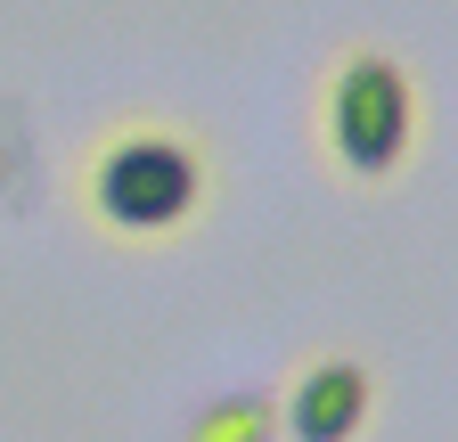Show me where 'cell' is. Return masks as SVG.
<instances>
[{"label": "cell", "mask_w": 458, "mask_h": 442, "mask_svg": "<svg viewBox=\"0 0 458 442\" xmlns=\"http://www.w3.org/2000/svg\"><path fill=\"white\" fill-rule=\"evenodd\" d=\"M205 205H213V156L197 132L114 123L82 156V213L123 246H164V238L197 230Z\"/></svg>", "instance_id": "obj_1"}, {"label": "cell", "mask_w": 458, "mask_h": 442, "mask_svg": "<svg viewBox=\"0 0 458 442\" xmlns=\"http://www.w3.org/2000/svg\"><path fill=\"white\" fill-rule=\"evenodd\" d=\"M319 140H327V164L352 189H385L418 148V82L393 49H344L327 66V90H319Z\"/></svg>", "instance_id": "obj_2"}, {"label": "cell", "mask_w": 458, "mask_h": 442, "mask_svg": "<svg viewBox=\"0 0 458 442\" xmlns=\"http://www.w3.org/2000/svg\"><path fill=\"white\" fill-rule=\"evenodd\" d=\"M377 418V369L352 353H319L295 369V385L278 394V434L286 442H360Z\"/></svg>", "instance_id": "obj_3"}, {"label": "cell", "mask_w": 458, "mask_h": 442, "mask_svg": "<svg viewBox=\"0 0 458 442\" xmlns=\"http://www.w3.org/2000/svg\"><path fill=\"white\" fill-rule=\"evenodd\" d=\"M181 442H278V394H254V385H238V394H213Z\"/></svg>", "instance_id": "obj_4"}, {"label": "cell", "mask_w": 458, "mask_h": 442, "mask_svg": "<svg viewBox=\"0 0 458 442\" xmlns=\"http://www.w3.org/2000/svg\"><path fill=\"white\" fill-rule=\"evenodd\" d=\"M0 173H9V164H0Z\"/></svg>", "instance_id": "obj_5"}]
</instances>
